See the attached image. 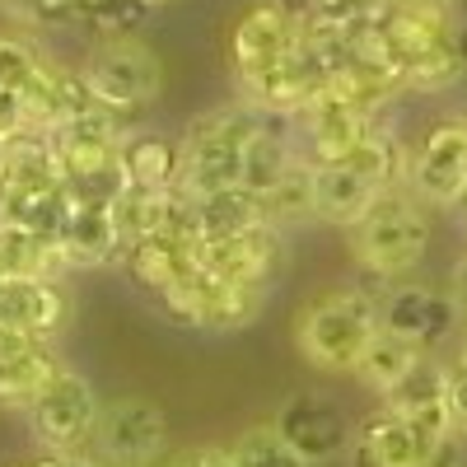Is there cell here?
Here are the masks:
<instances>
[{
  "instance_id": "40",
  "label": "cell",
  "mask_w": 467,
  "mask_h": 467,
  "mask_svg": "<svg viewBox=\"0 0 467 467\" xmlns=\"http://www.w3.org/2000/svg\"><path fill=\"white\" fill-rule=\"evenodd\" d=\"M150 5H160V0H150Z\"/></svg>"
},
{
  "instance_id": "22",
  "label": "cell",
  "mask_w": 467,
  "mask_h": 467,
  "mask_svg": "<svg viewBox=\"0 0 467 467\" xmlns=\"http://www.w3.org/2000/svg\"><path fill=\"white\" fill-rule=\"evenodd\" d=\"M57 369H61V356H57L52 341L28 350V356H5V360H0V407L28 411V402L43 393Z\"/></svg>"
},
{
  "instance_id": "11",
  "label": "cell",
  "mask_w": 467,
  "mask_h": 467,
  "mask_svg": "<svg viewBox=\"0 0 467 467\" xmlns=\"http://www.w3.org/2000/svg\"><path fill=\"white\" fill-rule=\"evenodd\" d=\"M453 323H458L453 299L431 290V285H411V281L402 285L398 281V285H388L379 295V327L416 341L420 350H431L435 341H444Z\"/></svg>"
},
{
  "instance_id": "38",
  "label": "cell",
  "mask_w": 467,
  "mask_h": 467,
  "mask_svg": "<svg viewBox=\"0 0 467 467\" xmlns=\"http://www.w3.org/2000/svg\"><path fill=\"white\" fill-rule=\"evenodd\" d=\"M458 206H462V211H467V192H462V202H458Z\"/></svg>"
},
{
  "instance_id": "37",
  "label": "cell",
  "mask_w": 467,
  "mask_h": 467,
  "mask_svg": "<svg viewBox=\"0 0 467 467\" xmlns=\"http://www.w3.org/2000/svg\"><path fill=\"white\" fill-rule=\"evenodd\" d=\"M61 5L70 10V24H75V15H80V10H89V5H94V0H61Z\"/></svg>"
},
{
  "instance_id": "21",
  "label": "cell",
  "mask_w": 467,
  "mask_h": 467,
  "mask_svg": "<svg viewBox=\"0 0 467 467\" xmlns=\"http://www.w3.org/2000/svg\"><path fill=\"white\" fill-rule=\"evenodd\" d=\"M420 360H425V350H420L416 341H407V337H398V332L379 327V332H374V341H369V350H365L360 365H356V374H360V383H365V388H374V393L383 398L388 388L402 383Z\"/></svg>"
},
{
  "instance_id": "28",
  "label": "cell",
  "mask_w": 467,
  "mask_h": 467,
  "mask_svg": "<svg viewBox=\"0 0 467 467\" xmlns=\"http://www.w3.org/2000/svg\"><path fill=\"white\" fill-rule=\"evenodd\" d=\"M308 15L327 28H356V24H369L383 15L388 0H304Z\"/></svg>"
},
{
  "instance_id": "15",
  "label": "cell",
  "mask_w": 467,
  "mask_h": 467,
  "mask_svg": "<svg viewBox=\"0 0 467 467\" xmlns=\"http://www.w3.org/2000/svg\"><path fill=\"white\" fill-rule=\"evenodd\" d=\"M131 281L150 295L160 299L169 295L187 271H197V257H192V244H178V239H164V234H150V239H136L127 253H122Z\"/></svg>"
},
{
  "instance_id": "13",
  "label": "cell",
  "mask_w": 467,
  "mask_h": 467,
  "mask_svg": "<svg viewBox=\"0 0 467 467\" xmlns=\"http://www.w3.org/2000/svg\"><path fill=\"white\" fill-rule=\"evenodd\" d=\"M431 444H425L411 425L393 411L369 416L346 444V462L350 467H420Z\"/></svg>"
},
{
  "instance_id": "4",
  "label": "cell",
  "mask_w": 467,
  "mask_h": 467,
  "mask_svg": "<svg viewBox=\"0 0 467 467\" xmlns=\"http://www.w3.org/2000/svg\"><path fill=\"white\" fill-rule=\"evenodd\" d=\"M304 24H308L304 0H257L253 10H244V19L229 33V66L239 75V85L276 70L295 52Z\"/></svg>"
},
{
  "instance_id": "24",
  "label": "cell",
  "mask_w": 467,
  "mask_h": 467,
  "mask_svg": "<svg viewBox=\"0 0 467 467\" xmlns=\"http://www.w3.org/2000/svg\"><path fill=\"white\" fill-rule=\"evenodd\" d=\"M257 202H262L266 224H276V229L314 220V164H308L304 154H295V164L281 173V182L271 187L266 197H257Z\"/></svg>"
},
{
  "instance_id": "20",
  "label": "cell",
  "mask_w": 467,
  "mask_h": 467,
  "mask_svg": "<svg viewBox=\"0 0 467 467\" xmlns=\"http://www.w3.org/2000/svg\"><path fill=\"white\" fill-rule=\"evenodd\" d=\"M192 211H197V239H234V234H248L257 224H266L262 202L244 187L229 192H211V197H192Z\"/></svg>"
},
{
  "instance_id": "41",
  "label": "cell",
  "mask_w": 467,
  "mask_h": 467,
  "mask_svg": "<svg viewBox=\"0 0 467 467\" xmlns=\"http://www.w3.org/2000/svg\"><path fill=\"white\" fill-rule=\"evenodd\" d=\"M462 356H467V350H462Z\"/></svg>"
},
{
  "instance_id": "2",
  "label": "cell",
  "mask_w": 467,
  "mask_h": 467,
  "mask_svg": "<svg viewBox=\"0 0 467 467\" xmlns=\"http://www.w3.org/2000/svg\"><path fill=\"white\" fill-rule=\"evenodd\" d=\"M374 332H379V299L365 290L318 295L295 323V341L304 350V360L332 374H356Z\"/></svg>"
},
{
  "instance_id": "5",
  "label": "cell",
  "mask_w": 467,
  "mask_h": 467,
  "mask_svg": "<svg viewBox=\"0 0 467 467\" xmlns=\"http://www.w3.org/2000/svg\"><path fill=\"white\" fill-rule=\"evenodd\" d=\"M85 80L94 99L112 112L145 108L164 85V66L140 37H103L85 61Z\"/></svg>"
},
{
  "instance_id": "35",
  "label": "cell",
  "mask_w": 467,
  "mask_h": 467,
  "mask_svg": "<svg viewBox=\"0 0 467 467\" xmlns=\"http://www.w3.org/2000/svg\"><path fill=\"white\" fill-rule=\"evenodd\" d=\"M449 299H453V308L467 318V257L458 262V271H453V285H449Z\"/></svg>"
},
{
  "instance_id": "36",
  "label": "cell",
  "mask_w": 467,
  "mask_h": 467,
  "mask_svg": "<svg viewBox=\"0 0 467 467\" xmlns=\"http://www.w3.org/2000/svg\"><path fill=\"white\" fill-rule=\"evenodd\" d=\"M398 5H420V10H449V15H453V0H398Z\"/></svg>"
},
{
  "instance_id": "29",
  "label": "cell",
  "mask_w": 467,
  "mask_h": 467,
  "mask_svg": "<svg viewBox=\"0 0 467 467\" xmlns=\"http://www.w3.org/2000/svg\"><path fill=\"white\" fill-rule=\"evenodd\" d=\"M0 10L10 19L28 24V28H57V24H70V10L61 0H0Z\"/></svg>"
},
{
  "instance_id": "33",
  "label": "cell",
  "mask_w": 467,
  "mask_h": 467,
  "mask_svg": "<svg viewBox=\"0 0 467 467\" xmlns=\"http://www.w3.org/2000/svg\"><path fill=\"white\" fill-rule=\"evenodd\" d=\"M420 467H462V435H444L440 444H431Z\"/></svg>"
},
{
  "instance_id": "23",
  "label": "cell",
  "mask_w": 467,
  "mask_h": 467,
  "mask_svg": "<svg viewBox=\"0 0 467 467\" xmlns=\"http://www.w3.org/2000/svg\"><path fill=\"white\" fill-rule=\"evenodd\" d=\"M266 304V290L257 285H224V281H211L206 285V299H202V314H197V327L206 332H239L248 327Z\"/></svg>"
},
{
  "instance_id": "12",
  "label": "cell",
  "mask_w": 467,
  "mask_h": 467,
  "mask_svg": "<svg viewBox=\"0 0 467 467\" xmlns=\"http://www.w3.org/2000/svg\"><path fill=\"white\" fill-rule=\"evenodd\" d=\"M383 411L402 416L425 444H440L444 435H453L449 407H444V365H435L431 356H425L402 383H393L383 393Z\"/></svg>"
},
{
  "instance_id": "16",
  "label": "cell",
  "mask_w": 467,
  "mask_h": 467,
  "mask_svg": "<svg viewBox=\"0 0 467 467\" xmlns=\"http://www.w3.org/2000/svg\"><path fill=\"white\" fill-rule=\"evenodd\" d=\"M379 192V182L350 164H314V215L327 224H356Z\"/></svg>"
},
{
  "instance_id": "27",
  "label": "cell",
  "mask_w": 467,
  "mask_h": 467,
  "mask_svg": "<svg viewBox=\"0 0 467 467\" xmlns=\"http://www.w3.org/2000/svg\"><path fill=\"white\" fill-rule=\"evenodd\" d=\"M47 57L37 52L28 37L19 33H0V89H10V94H24L37 75H43Z\"/></svg>"
},
{
  "instance_id": "10",
  "label": "cell",
  "mask_w": 467,
  "mask_h": 467,
  "mask_svg": "<svg viewBox=\"0 0 467 467\" xmlns=\"http://www.w3.org/2000/svg\"><path fill=\"white\" fill-rule=\"evenodd\" d=\"M295 122L304 127V145H308L304 160L308 164H341V160H350V154L374 136L379 117H365L356 108H346L341 99H332L323 89L314 103L295 117Z\"/></svg>"
},
{
  "instance_id": "9",
  "label": "cell",
  "mask_w": 467,
  "mask_h": 467,
  "mask_svg": "<svg viewBox=\"0 0 467 467\" xmlns=\"http://www.w3.org/2000/svg\"><path fill=\"white\" fill-rule=\"evenodd\" d=\"M271 425H276V435H281L308 467H318V462L346 453V444H350V420H346L341 407H337L332 398H323V393H295V398H285Z\"/></svg>"
},
{
  "instance_id": "32",
  "label": "cell",
  "mask_w": 467,
  "mask_h": 467,
  "mask_svg": "<svg viewBox=\"0 0 467 467\" xmlns=\"http://www.w3.org/2000/svg\"><path fill=\"white\" fill-rule=\"evenodd\" d=\"M169 467H234V462H229V449L202 444V449H187V453H178Z\"/></svg>"
},
{
  "instance_id": "14",
  "label": "cell",
  "mask_w": 467,
  "mask_h": 467,
  "mask_svg": "<svg viewBox=\"0 0 467 467\" xmlns=\"http://www.w3.org/2000/svg\"><path fill=\"white\" fill-rule=\"evenodd\" d=\"M66 323V295L57 281H0V327L57 337Z\"/></svg>"
},
{
  "instance_id": "8",
  "label": "cell",
  "mask_w": 467,
  "mask_h": 467,
  "mask_svg": "<svg viewBox=\"0 0 467 467\" xmlns=\"http://www.w3.org/2000/svg\"><path fill=\"white\" fill-rule=\"evenodd\" d=\"M169 444V420L150 398H117L103 407L94 449L112 467H150Z\"/></svg>"
},
{
  "instance_id": "26",
  "label": "cell",
  "mask_w": 467,
  "mask_h": 467,
  "mask_svg": "<svg viewBox=\"0 0 467 467\" xmlns=\"http://www.w3.org/2000/svg\"><path fill=\"white\" fill-rule=\"evenodd\" d=\"M150 15H154L150 0H94L89 10L75 15V24L94 28L99 37H136Z\"/></svg>"
},
{
  "instance_id": "17",
  "label": "cell",
  "mask_w": 467,
  "mask_h": 467,
  "mask_svg": "<svg viewBox=\"0 0 467 467\" xmlns=\"http://www.w3.org/2000/svg\"><path fill=\"white\" fill-rule=\"evenodd\" d=\"M61 253L70 266H108L127 253L122 234H117L112 206H75L61 229Z\"/></svg>"
},
{
  "instance_id": "39",
  "label": "cell",
  "mask_w": 467,
  "mask_h": 467,
  "mask_svg": "<svg viewBox=\"0 0 467 467\" xmlns=\"http://www.w3.org/2000/svg\"><path fill=\"white\" fill-rule=\"evenodd\" d=\"M0 160H5V140H0Z\"/></svg>"
},
{
  "instance_id": "1",
  "label": "cell",
  "mask_w": 467,
  "mask_h": 467,
  "mask_svg": "<svg viewBox=\"0 0 467 467\" xmlns=\"http://www.w3.org/2000/svg\"><path fill=\"white\" fill-rule=\"evenodd\" d=\"M431 248V220L407 187H388L369 202V211L350 224V253L374 281H398Z\"/></svg>"
},
{
  "instance_id": "30",
  "label": "cell",
  "mask_w": 467,
  "mask_h": 467,
  "mask_svg": "<svg viewBox=\"0 0 467 467\" xmlns=\"http://www.w3.org/2000/svg\"><path fill=\"white\" fill-rule=\"evenodd\" d=\"M444 407H449L453 435H467V356L444 369Z\"/></svg>"
},
{
  "instance_id": "6",
  "label": "cell",
  "mask_w": 467,
  "mask_h": 467,
  "mask_svg": "<svg viewBox=\"0 0 467 467\" xmlns=\"http://www.w3.org/2000/svg\"><path fill=\"white\" fill-rule=\"evenodd\" d=\"M192 257L211 281L266 290L285 262V234L276 224H257L248 234H234V239H197Z\"/></svg>"
},
{
  "instance_id": "34",
  "label": "cell",
  "mask_w": 467,
  "mask_h": 467,
  "mask_svg": "<svg viewBox=\"0 0 467 467\" xmlns=\"http://www.w3.org/2000/svg\"><path fill=\"white\" fill-rule=\"evenodd\" d=\"M33 467H99L89 453H37Z\"/></svg>"
},
{
  "instance_id": "7",
  "label": "cell",
  "mask_w": 467,
  "mask_h": 467,
  "mask_svg": "<svg viewBox=\"0 0 467 467\" xmlns=\"http://www.w3.org/2000/svg\"><path fill=\"white\" fill-rule=\"evenodd\" d=\"M407 192L431 206H458L467 192V117H444L411 154Z\"/></svg>"
},
{
  "instance_id": "31",
  "label": "cell",
  "mask_w": 467,
  "mask_h": 467,
  "mask_svg": "<svg viewBox=\"0 0 467 467\" xmlns=\"http://www.w3.org/2000/svg\"><path fill=\"white\" fill-rule=\"evenodd\" d=\"M28 131V117H24V99L10 94V89H0V140H15Z\"/></svg>"
},
{
  "instance_id": "18",
  "label": "cell",
  "mask_w": 467,
  "mask_h": 467,
  "mask_svg": "<svg viewBox=\"0 0 467 467\" xmlns=\"http://www.w3.org/2000/svg\"><path fill=\"white\" fill-rule=\"evenodd\" d=\"M117 164H122L127 187H150V192H164L178 187L182 173V150L154 131H127V140L117 145Z\"/></svg>"
},
{
  "instance_id": "25",
  "label": "cell",
  "mask_w": 467,
  "mask_h": 467,
  "mask_svg": "<svg viewBox=\"0 0 467 467\" xmlns=\"http://www.w3.org/2000/svg\"><path fill=\"white\" fill-rule=\"evenodd\" d=\"M229 462H234V467H308V462L276 435V425H253V431H244L239 440L229 444Z\"/></svg>"
},
{
  "instance_id": "19",
  "label": "cell",
  "mask_w": 467,
  "mask_h": 467,
  "mask_svg": "<svg viewBox=\"0 0 467 467\" xmlns=\"http://www.w3.org/2000/svg\"><path fill=\"white\" fill-rule=\"evenodd\" d=\"M66 266L70 262L57 239H43L19 224H0V281H57V271Z\"/></svg>"
},
{
  "instance_id": "3",
  "label": "cell",
  "mask_w": 467,
  "mask_h": 467,
  "mask_svg": "<svg viewBox=\"0 0 467 467\" xmlns=\"http://www.w3.org/2000/svg\"><path fill=\"white\" fill-rule=\"evenodd\" d=\"M99 398L89 379H80L75 369H57L47 379V388L28 402V425H33V440L43 444L47 453H85L94 444L99 431Z\"/></svg>"
}]
</instances>
